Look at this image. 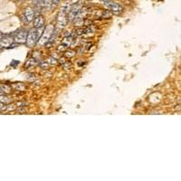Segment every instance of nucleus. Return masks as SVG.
<instances>
[{
  "instance_id": "0eeeda50",
  "label": "nucleus",
  "mask_w": 181,
  "mask_h": 181,
  "mask_svg": "<svg viewBox=\"0 0 181 181\" xmlns=\"http://www.w3.org/2000/svg\"><path fill=\"white\" fill-rule=\"evenodd\" d=\"M13 43V39H12V37H9V36H7V35H6V36H3L2 38H1V40H0V45H1V46H3V47H9V45Z\"/></svg>"
},
{
  "instance_id": "f257e3e1",
  "label": "nucleus",
  "mask_w": 181,
  "mask_h": 181,
  "mask_svg": "<svg viewBox=\"0 0 181 181\" xmlns=\"http://www.w3.org/2000/svg\"><path fill=\"white\" fill-rule=\"evenodd\" d=\"M43 27L40 28H35L30 30V32L27 33V37H26V43L28 46H33V45L38 41L39 37L42 35L43 32Z\"/></svg>"
},
{
  "instance_id": "7ed1b4c3",
  "label": "nucleus",
  "mask_w": 181,
  "mask_h": 181,
  "mask_svg": "<svg viewBox=\"0 0 181 181\" xmlns=\"http://www.w3.org/2000/svg\"><path fill=\"white\" fill-rule=\"evenodd\" d=\"M104 5L106 6V7L113 14H120L122 11H123V8L122 7L120 6L119 4H117V3H111V1L110 2H104Z\"/></svg>"
},
{
  "instance_id": "ddd939ff",
  "label": "nucleus",
  "mask_w": 181,
  "mask_h": 181,
  "mask_svg": "<svg viewBox=\"0 0 181 181\" xmlns=\"http://www.w3.org/2000/svg\"><path fill=\"white\" fill-rule=\"evenodd\" d=\"M33 2H34V4H35V6L36 7H42V6H41V0H33Z\"/></svg>"
},
{
  "instance_id": "4468645a",
  "label": "nucleus",
  "mask_w": 181,
  "mask_h": 181,
  "mask_svg": "<svg viewBox=\"0 0 181 181\" xmlns=\"http://www.w3.org/2000/svg\"><path fill=\"white\" fill-rule=\"evenodd\" d=\"M76 33H77V35H83V34H84L85 33V29H83V28H78L77 30H76Z\"/></svg>"
},
{
  "instance_id": "a211bd4d",
  "label": "nucleus",
  "mask_w": 181,
  "mask_h": 181,
  "mask_svg": "<svg viewBox=\"0 0 181 181\" xmlns=\"http://www.w3.org/2000/svg\"><path fill=\"white\" fill-rule=\"evenodd\" d=\"M3 37V35L1 34V32H0V40H1V38Z\"/></svg>"
},
{
  "instance_id": "f8f14e48",
  "label": "nucleus",
  "mask_w": 181,
  "mask_h": 181,
  "mask_svg": "<svg viewBox=\"0 0 181 181\" xmlns=\"http://www.w3.org/2000/svg\"><path fill=\"white\" fill-rule=\"evenodd\" d=\"M64 54H65V56H66V57L71 58V57L74 56V52H73V51H72V50H70V51H66Z\"/></svg>"
},
{
  "instance_id": "39448f33",
  "label": "nucleus",
  "mask_w": 181,
  "mask_h": 181,
  "mask_svg": "<svg viewBox=\"0 0 181 181\" xmlns=\"http://www.w3.org/2000/svg\"><path fill=\"white\" fill-rule=\"evenodd\" d=\"M26 37H27V32L25 30H20L17 34L16 37H14V40H16L17 43H24L26 41Z\"/></svg>"
},
{
  "instance_id": "6e6552de",
  "label": "nucleus",
  "mask_w": 181,
  "mask_h": 181,
  "mask_svg": "<svg viewBox=\"0 0 181 181\" xmlns=\"http://www.w3.org/2000/svg\"><path fill=\"white\" fill-rule=\"evenodd\" d=\"M34 25L35 28H40L43 27L44 25V19L42 16H38L34 19Z\"/></svg>"
},
{
  "instance_id": "20e7f679",
  "label": "nucleus",
  "mask_w": 181,
  "mask_h": 181,
  "mask_svg": "<svg viewBox=\"0 0 181 181\" xmlns=\"http://www.w3.org/2000/svg\"><path fill=\"white\" fill-rule=\"evenodd\" d=\"M67 24L66 19V13L64 11H60L58 14V19H57V25L59 27H64Z\"/></svg>"
},
{
  "instance_id": "dca6fc26",
  "label": "nucleus",
  "mask_w": 181,
  "mask_h": 181,
  "mask_svg": "<svg viewBox=\"0 0 181 181\" xmlns=\"http://www.w3.org/2000/svg\"><path fill=\"white\" fill-rule=\"evenodd\" d=\"M4 108V103H2L1 101H0V110H2Z\"/></svg>"
},
{
  "instance_id": "2eb2a0df",
  "label": "nucleus",
  "mask_w": 181,
  "mask_h": 181,
  "mask_svg": "<svg viewBox=\"0 0 181 181\" xmlns=\"http://www.w3.org/2000/svg\"><path fill=\"white\" fill-rule=\"evenodd\" d=\"M60 2V0H52V7H56Z\"/></svg>"
},
{
  "instance_id": "f03ea898",
  "label": "nucleus",
  "mask_w": 181,
  "mask_h": 181,
  "mask_svg": "<svg viewBox=\"0 0 181 181\" xmlns=\"http://www.w3.org/2000/svg\"><path fill=\"white\" fill-rule=\"evenodd\" d=\"M54 30V26H53L52 25H48L46 28H45V30H44L43 33V36H42L41 41L39 42V43L43 45V44H44L45 43H47V42L50 40L51 36H52V35H53Z\"/></svg>"
},
{
  "instance_id": "1a4fd4ad",
  "label": "nucleus",
  "mask_w": 181,
  "mask_h": 181,
  "mask_svg": "<svg viewBox=\"0 0 181 181\" xmlns=\"http://www.w3.org/2000/svg\"><path fill=\"white\" fill-rule=\"evenodd\" d=\"M41 6L43 8L51 9L52 7V0H41Z\"/></svg>"
},
{
  "instance_id": "423d86ee",
  "label": "nucleus",
  "mask_w": 181,
  "mask_h": 181,
  "mask_svg": "<svg viewBox=\"0 0 181 181\" xmlns=\"http://www.w3.org/2000/svg\"><path fill=\"white\" fill-rule=\"evenodd\" d=\"M34 9L31 8V7H26L25 9V19L26 22H30L32 21L33 18H34Z\"/></svg>"
},
{
  "instance_id": "f3484780",
  "label": "nucleus",
  "mask_w": 181,
  "mask_h": 181,
  "mask_svg": "<svg viewBox=\"0 0 181 181\" xmlns=\"http://www.w3.org/2000/svg\"><path fill=\"white\" fill-rule=\"evenodd\" d=\"M5 93H4V90H2V88L0 87V95H2V94H4Z\"/></svg>"
},
{
  "instance_id": "9b49d317",
  "label": "nucleus",
  "mask_w": 181,
  "mask_h": 181,
  "mask_svg": "<svg viewBox=\"0 0 181 181\" xmlns=\"http://www.w3.org/2000/svg\"><path fill=\"white\" fill-rule=\"evenodd\" d=\"M0 87L2 88V90H4V93H9L10 90H11V87L8 86V85H7V84H3V85H1Z\"/></svg>"
},
{
  "instance_id": "9d476101",
  "label": "nucleus",
  "mask_w": 181,
  "mask_h": 181,
  "mask_svg": "<svg viewBox=\"0 0 181 181\" xmlns=\"http://www.w3.org/2000/svg\"><path fill=\"white\" fill-rule=\"evenodd\" d=\"M0 101H1L2 103H4V104H7V103H9L11 101V100H10V98L8 96L2 94V95H0Z\"/></svg>"
},
{
  "instance_id": "6ab92c4d",
  "label": "nucleus",
  "mask_w": 181,
  "mask_h": 181,
  "mask_svg": "<svg viewBox=\"0 0 181 181\" xmlns=\"http://www.w3.org/2000/svg\"><path fill=\"white\" fill-rule=\"evenodd\" d=\"M103 1H104V2H110L111 0H103Z\"/></svg>"
}]
</instances>
